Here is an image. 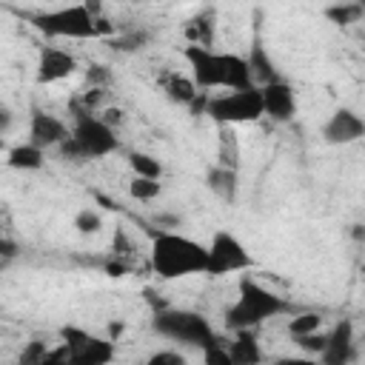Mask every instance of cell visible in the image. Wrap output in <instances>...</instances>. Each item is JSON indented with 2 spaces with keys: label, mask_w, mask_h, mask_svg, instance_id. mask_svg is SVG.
Instances as JSON below:
<instances>
[{
  "label": "cell",
  "mask_w": 365,
  "mask_h": 365,
  "mask_svg": "<svg viewBox=\"0 0 365 365\" xmlns=\"http://www.w3.org/2000/svg\"><path fill=\"white\" fill-rule=\"evenodd\" d=\"M362 137H365V120L354 108H336L322 125V140L328 145H351Z\"/></svg>",
  "instance_id": "30bf717a"
},
{
  "label": "cell",
  "mask_w": 365,
  "mask_h": 365,
  "mask_svg": "<svg viewBox=\"0 0 365 365\" xmlns=\"http://www.w3.org/2000/svg\"><path fill=\"white\" fill-rule=\"evenodd\" d=\"M145 43V34H128L125 40H117V48H140Z\"/></svg>",
  "instance_id": "f546056e"
},
{
  "label": "cell",
  "mask_w": 365,
  "mask_h": 365,
  "mask_svg": "<svg viewBox=\"0 0 365 365\" xmlns=\"http://www.w3.org/2000/svg\"><path fill=\"white\" fill-rule=\"evenodd\" d=\"M154 331L165 339L174 342H188L194 348H211L217 345V334L208 325V319L197 311H182V308H160L154 314Z\"/></svg>",
  "instance_id": "8992f818"
},
{
  "label": "cell",
  "mask_w": 365,
  "mask_h": 365,
  "mask_svg": "<svg viewBox=\"0 0 365 365\" xmlns=\"http://www.w3.org/2000/svg\"><path fill=\"white\" fill-rule=\"evenodd\" d=\"M322 328V317L314 314V311H305V314H297L291 322H288V334L297 339V336H305V334H314Z\"/></svg>",
  "instance_id": "7402d4cb"
},
{
  "label": "cell",
  "mask_w": 365,
  "mask_h": 365,
  "mask_svg": "<svg viewBox=\"0 0 365 365\" xmlns=\"http://www.w3.org/2000/svg\"><path fill=\"white\" fill-rule=\"evenodd\" d=\"M134 3H163V0H134Z\"/></svg>",
  "instance_id": "d6a6232c"
},
{
  "label": "cell",
  "mask_w": 365,
  "mask_h": 365,
  "mask_svg": "<svg viewBox=\"0 0 365 365\" xmlns=\"http://www.w3.org/2000/svg\"><path fill=\"white\" fill-rule=\"evenodd\" d=\"M245 60H248V68H251V77H254L257 86H268V83L279 80V71H277L274 60L268 57V51H265V46L259 40L251 43V51H248Z\"/></svg>",
  "instance_id": "9a60e30c"
},
{
  "label": "cell",
  "mask_w": 365,
  "mask_h": 365,
  "mask_svg": "<svg viewBox=\"0 0 365 365\" xmlns=\"http://www.w3.org/2000/svg\"><path fill=\"white\" fill-rule=\"evenodd\" d=\"M74 71H77L74 54H68L66 48H57V46L40 48V57H37V83H60V80L71 77Z\"/></svg>",
  "instance_id": "7c38bea8"
},
{
  "label": "cell",
  "mask_w": 365,
  "mask_h": 365,
  "mask_svg": "<svg viewBox=\"0 0 365 365\" xmlns=\"http://www.w3.org/2000/svg\"><path fill=\"white\" fill-rule=\"evenodd\" d=\"M71 137L68 125L54 117V114H46V111H31V120H29V140L40 148H54V145H63L66 140Z\"/></svg>",
  "instance_id": "4fadbf2b"
},
{
  "label": "cell",
  "mask_w": 365,
  "mask_h": 365,
  "mask_svg": "<svg viewBox=\"0 0 365 365\" xmlns=\"http://www.w3.org/2000/svg\"><path fill=\"white\" fill-rule=\"evenodd\" d=\"M100 14H94L86 3L60 6L51 11H40L31 17V26L46 37H63V40H94L100 37Z\"/></svg>",
  "instance_id": "5b68a950"
},
{
  "label": "cell",
  "mask_w": 365,
  "mask_h": 365,
  "mask_svg": "<svg viewBox=\"0 0 365 365\" xmlns=\"http://www.w3.org/2000/svg\"><path fill=\"white\" fill-rule=\"evenodd\" d=\"M251 265H254V257L240 242V237H234L231 231H214V237L208 242V271H205L208 277L248 271Z\"/></svg>",
  "instance_id": "ba28073f"
},
{
  "label": "cell",
  "mask_w": 365,
  "mask_h": 365,
  "mask_svg": "<svg viewBox=\"0 0 365 365\" xmlns=\"http://www.w3.org/2000/svg\"><path fill=\"white\" fill-rule=\"evenodd\" d=\"M46 356H48V351L43 342H29V348L20 354V362L23 365H46Z\"/></svg>",
  "instance_id": "4316f807"
},
{
  "label": "cell",
  "mask_w": 365,
  "mask_h": 365,
  "mask_svg": "<svg viewBox=\"0 0 365 365\" xmlns=\"http://www.w3.org/2000/svg\"><path fill=\"white\" fill-rule=\"evenodd\" d=\"M163 91H165L174 103H185V106H191V103L202 94V91L197 88L194 77H182L180 71H171V74L163 77Z\"/></svg>",
  "instance_id": "ac0fdd59"
},
{
  "label": "cell",
  "mask_w": 365,
  "mask_h": 365,
  "mask_svg": "<svg viewBox=\"0 0 365 365\" xmlns=\"http://www.w3.org/2000/svg\"><path fill=\"white\" fill-rule=\"evenodd\" d=\"M359 6H362V20H365V0H356Z\"/></svg>",
  "instance_id": "1f68e13d"
},
{
  "label": "cell",
  "mask_w": 365,
  "mask_h": 365,
  "mask_svg": "<svg viewBox=\"0 0 365 365\" xmlns=\"http://www.w3.org/2000/svg\"><path fill=\"white\" fill-rule=\"evenodd\" d=\"M354 237L356 240H365V225H354Z\"/></svg>",
  "instance_id": "4dcf8cb0"
},
{
  "label": "cell",
  "mask_w": 365,
  "mask_h": 365,
  "mask_svg": "<svg viewBox=\"0 0 365 365\" xmlns=\"http://www.w3.org/2000/svg\"><path fill=\"white\" fill-rule=\"evenodd\" d=\"M151 365H185V356L177 354V351H157L148 356Z\"/></svg>",
  "instance_id": "83f0119b"
},
{
  "label": "cell",
  "mask_w": 365,
  "mask_h": 365,
  "mask_svg": "<svg viewBox=\"0 0 365 365\" xmlns=\"http://www.w3.org/2000/svg\"><path fill=\"white\" fill-rule=\"evenodd\" d=\"M325 17L336 26H351V23L362 20V6L356 0H336L334 6L325 9Z\"/></svg>",
  "instance_id": "ffe728a7"
},
{
  "label": "cell",
  "mask_w": 365,
  "mask_h": 365,
  "mask_svg": "<svg viewBox=\"0 0 365 365\" xmlns=\"http://www.w3.org/2000/svg\"><path fill=\"white\" fill-rule=\"evenodd\" d=\"M60 336H63V342L71 351V362H80V365H106V362L114 359V342L100 339V336H91L83 328L66 325L60 331Z\"/></svg>",
  "instance_id": "9c48e42d"
},
{
  "label": "cell",
  "mask_w": 365,
  "mask_h": 365,
  "mask_svg": "<svg viewBox=\"0 0 365 365\" xmlns=\"http://www.w3.org/2000/svg\"><path fill=\"white\" fill-rule=\"evenodd\" d=\"M285 311H288V302L279 294H274L271 288L259 285L251 277H242L240 279V288H237V299L225 311V325L231 331L257 328L265 319H274V317H279Z\"/></svg>",
  "instance_id": "3957f363"
},
{
  "label": "cell",
  "mask_w": 365,
  "mask_h": 365,
  "mask_svg": "<svg viewBox=\"0 0 365 365\" xmlns=\"http://www.w3.org/2000/svg\"><path fill=\"white\" fill-rule=\"evenodd\" d=\"M185 31H188V40H191V43H197V46H211V40H214L211 14H208V17H205V14H202V17H194Z\"/></svg>",
  "instance_id": "603a6c76"
},
{
  "label": "cell",
  "mask_w": 365,
  "mask_h": 365,
  "mask_svg": "<svg viewBox=\"0 0 365 365\" xmlns=\"http://www.w3.org/2000/svg\"><path fill=\"white\" fill-rule=\"evenodd\" d=\"M43 151L46 148H40L29 140V143H20V145L9 148L6 163H9V168H17V171H37V168H43V160H46Z\"/></svg>",
  "instance_id": "e0dca14e"
},
{
  "label": "cell",
  "mask_w": 365,
  "mask_h": 365,
  "mask_svg": "<svg viewBox=\"0 0 365 365\" xmlns=\"http://www.w3.org/2000/svg\"><path fill=\"white\" fill-rule=\"evenodd\" d=\"M74 228H77L80 234H97V231L103 228V217H100L97 211H91V208H83V211H77V217H74Z\"/></svg>",
  "instance_id": "d4e9b609"
},
{
  "label": "cell",
  "mask_w": 365,
  "mask_h": 365,
  "mask_svg": "<svg viewBox=\"0 0 365 365\" xmlns=\"http://www.w3.org/2000/svg\"><path fill=\"white\" fill-rule=\"evenodd\" d=\"M182 57L191 68V77L197 83L200 91H208V88H251L257 86L254 77H251V68H248V60L240 57V54H231V51H214L211 46H197V43H188L182 48Z\"/></svg>",
  "instance_id": "6da1fadb"
},
{
  "label": "cell",
  "mask_w": 365,
  "mask_h": 365,
  "mask_svg": "<svg viewBox=\"0 0 365 365\" xmlns=\"http://www.w3.org/2000/svg\"><path fill=\"white\" fill-rule=\"evenodd\" d=\"M128 165H131L134 177H151V180H160V174H163L160 160L151 157V154H145V151H131V154H128Z\"/></svg>",
  "instance_id": "44dd1931"
},
{
  "label": "cell",
  "mask_w": 365,
  "mask_h": 365,
  "mask_svg": "<svg viewBox=\"0 0 365 365\" xmlns=\"http://www.w3.org/2000/svg\"><path fill=\"white\" fill-rule=\"evenodd\" d=\"M151 268L160 279H182L208 271V248L185 234L160 231L151 240Z\"/></svg>",
  "instance_id": "7a4b0ae2"
},
{
  "label": "cell",
  "mask_w": 365,
  "mask_h": 365,
  "mask_svg": "<svg viewBox=\"0 0 365 365\" xmlns=\"http://www.w3.org/2000/svg\"><path fill=\"white\" fill-rule=\"evenodd\" d=\"M205 362H217V365H234V362H231L228 348H220V342H217V345H211V348H205Z\"/></svg>",
  "instance_id": "f1b7e54d"
},
{
  "label": "cell",
  "mask_w": 365,
  "mask_h": 365,
  "mask_svg": "<svg viewBox=\"0 0 365 365\" xmlns=\"http://www.w3.org/2000/svg\"><path fill=\"white\" fill-rule=\"evenodd\" d=\"M208 188L214 194H220L222 200H234L237 197V168L234 165H217L208 171Z\"/></svg>",
  "instance_id": "d6986e66"
},
{
  "label": "cell",
  "mask_w": 365,
  "mask_h": 365,
  "mask_svg": "<svg viewBox=\"0 0 365 365\" xmlns=\"http://www.w3.org/2000/svg\"><path fill=\"white\" fill-rule=\"evenodd\" d=\"M262 88V106H265V117H271L274 123H288L297 114V94L291 88V83H285L282 77L259 86Z\"/></svg>",
  "instance_id": "8fae6325"
},
{
  "label": "cell",
  "mask_w": 365,
  "mask_h": 365,
  "mask_svg": "<svg viewBox=\"0 0 365 365\" xmlns=\"http://www.w3.org/2000/svg\"><path fill=\"white\" fill-rule=\"evenodd\" d=\"M160 180H151V177H134L131 182H128V194L134 197V200H143V202H148V200H157L160 197Z\"/></svg>",
  "instance_id": "cb8c5ba5"
},
{
  "label": "cell",
  "mask_w": 365,
  "mask_h": 365,
  "mask_svg": "<svg viewBox=\"0 0 365 365\" xmlns=\"http://www.w3.org/2000/svg\"><path fill=\"white\" fill-rule=\"evenodd\" d=\"M351 356H354V325H351V319H339L328 331V342H325V351L319 354V359L325 365H342Z\"/></svg>",
  "instance_id": "5bb4252c"
},
{
  "label": "cell",
  "mask_w": 365,
  "mask_h": 365,
  "mask_svg": "<svg viewBox=\"0 0 365 365\" xmlns=\"http://www.w3.org/2000/svg\"><path fill=\"white\" fill-rule=\"evenodd\" d=\"M120 145L117 131L111 128V123H106L103 117H97L94 111H80L71 128V137L60 145V151L71 160H100L114 154Z\"/></svg>",
  "instance_id": "277c9868"
},
{
  "label": "cell",
  "mask_w": 365,
  "mask_h": 365,
  "mask_svg": "<svg viewBox=\"0 0 365 365\" xmlns=\"http://www.w3.org/2000/svg\"><path fill=\"white\" fill-rule=\"evenodd\" d=\"M325 342H328V331H314V334H305V336H297V345L308 354H322L325 351Z\"/></svg>",
  "instance_id": "484cf974"
},
{
  "label": "cell",
  "mask_w": 365,
  "mask_h": 365,
  "mask_svg": "<svg viewBox=\"0 0 365 365\" xmlns=\"http://www.w3.org/2000/svg\"><path fill=\"white\" fill-rule=\"evenodd\" d=\"M205 117H211L217 125H240V123H254L265 117L262 106V88H234L217 97H208L205 103Z\"/></svg>",
  "instance_id": "52a82bcc"
},
{
  "label": "cell",
  "mask_w": 365,
  "mask_h": 365,
  "mask_svg": "<svg viewBox=\"0 0 365 365\" xmlns=\"http://www.w3.org/2000/svg\"><path fill=\"white\" fill-rule=\"evenodd\" d=\"M234 342L228 345V354H231V362L234 365H254L262 359V351H259V342L254 336V328H242V331H234Z\"/></svg>",
  "instance_id": "2e32d148"
}]
</instances>
